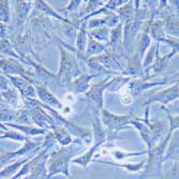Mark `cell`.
Masks as SVG:
<instances>
[{"label": "cell", "instance_id": "1", "mask_svg": "<svg viewBox=\"0 0 179 179\" xmlns=\"http://www.w3.org/2000/svg\"><path fill=\"white\" fill-rule=\"evenodd\" d=\"M121 101H122V103H125V105H128V104L131 102L130 92H129V90L125 88V87L122 89V90H121Z\"/></svg>", "mask_w": 179, "mask_h": 179}]
</instances>
